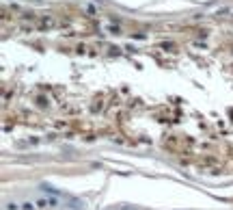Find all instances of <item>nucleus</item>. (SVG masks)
Here are the masks:
<instances>
[{
  "label": "nucleus",
  "mask_w": 233,
  "mask_h": 210,
  "mask_svg": "<svg viewBox=\"0 0 233 210\" xmlns=\"http://www.w3.org/2000/svg\"><path fill=\"white\" fill-rule=\"evenodd\" d=\"M54 24H56V22H54V18H43V22H41V28H45V31H48V28H52Z\"/></svg>",
  "instance_id": "nucleus-2"
},
{
  "label": "nucleus",
  "mask_w": 233,
  "mask_h": 210,
  "mask_svg": "<svg viewBox=\"0 0 233 210\" xmlns=\"http://www.w3.org/2000/svg\"><path fill=\"white\" fill-rule=\"evenodd\" d=\"M7 210H18V204H13V201H11V204H7Z\"/></svg>",
  "instance_id": "nucleus-4"
},
{
  "label": "nucleus",
  "mask_w": 233,
  "mask_h": 210,
  "mask_svg": "<svg viewBox=\"0 0 233 210\" xmlns=\"http://www.w3.org/2000/svg\"><path fill=\"white\" fill-rule=\"evenodd\" d=\"M37 206H39V208H58V206H61V199H58V195L39 197V199H37Z\"/></svg>",
  "instance_id": "nucleus-1"
},
{
  "label": "nucleus",
  "mask_w": 233,
  "mask_h": 210,
  "mask_svg": "<svg viewBox=\"0 0 233 210\" xmlns=\"http://www.w3.org/2000/svg\"><path fill=\"white\" fill-rule=\"evenodd\" d=\"M22 210H35V204H30V201H24V204H22Z\"/></svg>",
  "instance_id": "nucleus-3"
}]
</instances>
